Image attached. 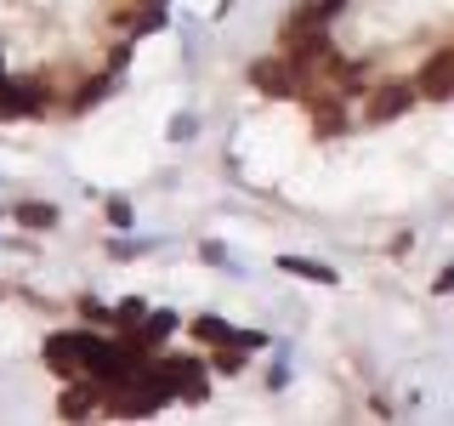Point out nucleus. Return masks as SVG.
Returning a JSON list of instances; mask_svg holds the SVG:
<instances>
[{
  "label": "nucleus",
  "mask_w": 454,
  "mask_h": 426,
  "mask_svg": "<svg viewBox=\"0 0 454 426\" xmlns=\"http://www.w3.org/2000/svg\"><path fill=\"white\" fill-rule=\"evenodd\" d=\"M103 381L97 375H85V381H68V392L57 398V415L63 421H85V415H97V409H103Z\"/></svg>",
  "instance_id": "nucleus-3"
},
{
  "label": "nucleus",
  "mask_w": 454,
  "mask_h": 426,
  "mask_svg": "<svg viewBox=\"0 0 454 426\" xmlns=\"http://www.w3.org/2000/svg\"><path fill=\"white\" fill-rule=\"evenodd\" d=\"M40 103H46V85H35V80L6 85V91H0V120H23V114H35Z\"/></svg>",
  "instance_id": "nucleus-5"
},
{
  "label": "nucleus",
  "mask_w": 454,
  "mask_h": 426,
  "mask_svg": "<svg viewBox=\"0 0 454 426\" xmlns=\"http://www.w3.org/2000/svg\"><path fill=\"white\" fill-rule=\"evenodd\" d=\"M108 222L114 227H131V205H125V199H114V205H108Z\"/></svg>",
  "instance_id": "nucleus-15"
},
{
  "label": "nucleus",
  "mask_w": 454,
  "mask_h": 426,
  "mask_svg": "<svg viewBox=\"0 0 454 426\" xmlns=\"http://www.w3.org/2000/svg\"><path fill=\"white\" fill-rule=\"evenodd\" d=\"M91 324H85V330H63V335H51L46 341V364L57 369V375H80L85 369V347H91Z\"/></svg>",
  "instance_id": "nucleus-1"
},
{
  "label": "nucleus",
  "mask_w": 454,
  "mask_h": 426,
  "mask_svg": "<svg viewBox=\"0 0 454 426\" xmlns=\"http://www.w3.org/2000/svg\"><path fill=\"white\" fill-rule=\"evenodd\" d=\"M312 125H318L324 137H340V131H347V108H340V103H324V108H312Z\"/></svg>",
  "instance_id": "nucleus-9"
},
{
  "label": "nucleus",
  "mask_w": 454,
  "mask_h": 426,
  "mask_svg": "<svg viewBox=\"0 0 454 426\" xmlns=\"http://www.w3.org/2000/svg\"><path fill=\"white\" fill-rule=\"evenodd\" d=\"M193 341H233V324H222V319H193Z\"/></svg>",
  "instance_id": "nucleus-11"
},
{
  "label": "nucleus",
  "mask_w": 454,
  "mask_h": 426,
  "mask_svg": "<svg viewBox=\"0 0 454 426\" xmlns=\"http://www.w3.org/2000/svg\"><path fill=\"white\" fill-rule=\"evenodd\" d=\"M18 222L35 227V233L40 227H57V205H18Z\"/></svg>",
  "instance_id": "nucleus-10"
},
{
  "label": "nucleus",
  "mask_w": 454,
  "mask_h": 426,
  "mask_svg": "<svg viewBox=\"0 0 454 426\" xmlns=\"http://www.w3.org/2000/svg\"><path fill=\"white\" fill-rule=\"evenodd\" d=\"M160 23H165V12H160V6H153V12H137V18H131V35H153Z\"/></svg>",
  "instance_id": "nucleus-13"
},
{
  "label": "nucleus",
  "mask_w": 454,
  "mask_h": 426,
  "mask_svg": "<svg viewBox=\"0 0 454 426\" xmlns=\"http://www.w3.org/2000/svg\"><path fill=\"white\" fill-rule=\"evenodd\" d=\"M420 97H454V51H437L432 63L420 68Z\"/></svg>",
  "instance_id": "nucleus-6"
},
{
  "label": "nucleus",
  "mask_w": 454,
  "mask_h": 426,
  "mask_svg": "<svg viewBox=\"0 0 454 426\" xmlns=\"http://www.w3.org/2000/svg\"><path fill=\"white\" fill-rule=\"evenodd\" d=\"M6 85H12V80H6V68H0V91H6Z\"/></svg>",
  "instance_id": "nucleus-17"
},
{
  "label": "nucleus",
  "mask_w": 454,
  "mask_h": 426,
  "mask_svg": "<svg viewBox=\"0 0 454 426\" xmlns=\"http://www.w3.org/2000/svg\"><path fill=\"white\" fill-rule=\"evenodd\" d=\"M170 330H176V319H170V312H153V319H142V330H137V341H142V347H160V341L170 335Z\"/></svg>",
  "instance_id": "nucleus-8"
},
{
  "label": "nucleus",
  "mask_w": 454,
  "mask_h": 426,
  "mask_svg": "<svg viewBox=\"0 0 454 426\" xmlns=\"http://www.w3.org/2000/svg\"><path fill=\"white\" fill-rule=\"evenodd\" d=\"M415 85H403V80H397V85H380V91L375 97H369V108H364V120L369 125H387V120H397V114H409V108H415Z\"/></svg>",
  "instance_id": "nucleus-4"
},
{
  "label": "nucleus",
  "mask_w": 454,
  "mask_h": 426,
  "mask_svg": "<svg viewBox=\"0 0 454 426\" xmlns=\"http://www.w3.org/2000/svg\"><path fill=\"white\" fill-rule=\"evenodd\" d=\"M437 290H443V296L454 290V267H443V273H437Z\"/></svg>",
  "instance_id": "nucleus-16"
},
{
  "label": "nucleus",
  "mask_w": 454,
  "mask_h": 426,
  "mask_svg": "<svg viewBox=\"0 0 454 426\" xmlns=\"http://www.w3.org/2000/svg\"><path fill=\"white\" fill-rule=\"evenodd\" d=\"M142 319H148V302H142V296H131V302L114 307V324H125V330H137Z\"/></svg>",
  "instance_id": "nucleus-12"
},
{
  "label": "nucleus",
  "mask_w": 454,
  "mask_h": 426,
  "mask_svg": "<svg viewBox=\"0 0 454 426\" xmlns=\"http://www.w3.org/2000/svg\"><path fill=\"white\" fill-rule=\"evenodd\" d=\"M80 319H85V324H114V312H108V307H97L91 296H85V302H80Z\"/></svg>",
  "instance_id": "nucleus-14"
},
{
  "label": "nucleus",
  "mask_w": 454,
  "mask_h": 426,
  "mask_svg": "<svg viewBox=\"0 0 454 426\" xmlns=\"http://www.w3.org/2000/svg\"><path fill=\"white\" fill-rule=\"evenodd\" d=\"M278 267H284V273H295V279H312V284H335V267H324V262H301V256H278Z\"/></svg>",
  "instance_id": "nucleus-7"
},
{
  "label": "nucleus",
  "mask_w": 454,
  "mask_h": 426,
  "mask_svg": "<svg viewBox=\"0 0 454 426\" xmlns=\"http://www.w3.org/2000/svg\"><path fill=\"white\" fill-rule=\"evenodd\" d=\"M250 80H255V91H267V97H295L301 91V75H295L290 57H262V63L250 68Z\"/></svg>",
  "instance_id": "nucleus-2"
}]
</instances>
